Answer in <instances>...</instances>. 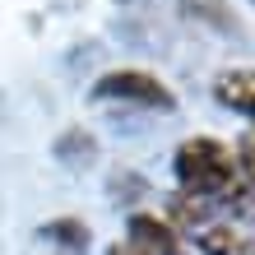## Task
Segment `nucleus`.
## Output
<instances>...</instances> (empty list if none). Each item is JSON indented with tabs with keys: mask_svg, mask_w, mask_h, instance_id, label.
Instances as JSON below:
<instances>
[{
	"mask_svg": "<svg viewBox=\"0 0 255 255\" xmlns=\"http://www.w3.org/2000/svg\"><path fill=\"white\" fill-rule=\"evenodd\" d=\"M214 93H218L223 107L242 112L246 121L255 126V70H228V74H218Z\"/></svg>",
	"mask_w": 255,
	"mask_h": 255,
	"instance_id": "4",
	"label": "nucleus"
},
{
	"mask_svg": "<svg viewBox=\"0 0 255 255\" xmlns=\"http://www.w3.org/2000/svg\"><path fill=\"white\" fill-rule=\"evenodd\" d=\"M237 167H242V181H246L251 200H255V130L242 139V148H237Z\"/></svg>",
	"mask_w": 255,
	"mask_h": 255,
	"instance_id": "5",
	"label": "nucleus"
},
{
	"mask_svg": "<svg viewBox=\"0 0 255 255\" xmlns=\"http://www.w3.org/2000/svg\"><path fill=\"white\" fill-rule=\"evenodd\" d=\"M176 181H181L186 200L200 204H246L251 190L242 181V167H237V148L223 139H186L176 148Z\"/></svg>",
	"mask_w": 255,
	"mask_h": 255,
	"instance_id": "1",
	"label": "nucleus"
},
{
	"mask_svg": "<svg viewBox=\"0 0 255 255\" xmlns=\"http://www.w3.org/2000/svg\"><path fill=\"white\" fill-rule=\"evenodd\" d=\"M251 255H255V251H251Z\"/></svg>",
	"mask_w": 255,
	"mask_h": 255,
	"instance_id": "7",
	"label": "nucleus"
},
{
	"mask_svg": "<svg viewBox=\"0 0 255 255\" xmlns=\"http://www.w3.org/2000/svg\"><path fill=\"white\" fill-rule=\"evenodd\" d=\"M112 255H148V251H144V246H134V242H116Z\"/></svg>",
	"mask_w": 255,
	"mask_h": 255,
	"instance_id": "6",
	"label": "nucleus"
},
{
	"mask_svg": "<svg viewBox=\"0 0 255 255\" xmlns=\"http://www.w3.org/2000/svg\"><path fill=\"white\" fill-rule=\"evenodd\" d=\"M130 242L144 246L148 255H186L176 228H172V223H162V218H153V214H134L130 218Z\"/></svg>",
	"mask_w": 255,
	"mask_h": 255,
	"instance_id": "3",
	"label": "nucleus"
},
{
	"mask_svg": "<svg viewBox=\"0 0 255 255\" xmlns=\"http://www.w3.org/2000/svg\"><path fill=\"white\" fill-rule=\"evenodd\" d=\"M93 98L102 102H134V107H172L167 84L144 70H112L93 84Z\"/></svg>",
	"mask_w": 255,
	"mask_h": 255,
	"instance_id": "2",
	"label": "nucleus"
}]
</instances>
